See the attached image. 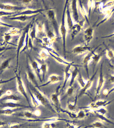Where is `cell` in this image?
Masks as SVG:
<instances>
[{
    "mask_svg": "<svg viewBox=\"0 0 114 128\" xmlns=\"http://www.w3.org/2000/svg\"><path fill=\"white\" fill-rule=\"evenodd\" d=\"M16 78V76L12 78H11L10 79H9V80H0V85L1 84H4V83H8V82H10L12 81V80H14Z\"/></svg>",
    "mask_w": 114,
    "mask_h": 128,
    "instance_id": "d6a6232c",
    "label": "cell"
},
{
    "mask_svg": "<svg viewBox=\"0 0 114 128\" xmlns=\"http://www.w3.org/2000/svg\"><path fill=\"white\" fill-rule=\"evenodd\" d=\"M8 124V122H4L2 120H0V128L1 127L4 126H6Z\"/></svg>",
    "mask_w": 114,
    "mask_h": 128,
    "instance_id": "e575fe53",
    "label": "cell"
},
{
    "mask_svg": "<svg viewBox=\"0 0 114 128\" xmlns=\"http://www.w3.org/2000/svg\"><path fill=\"white\" fill-rule=\"evenodd\" d=\"M1 40H0V41H1Z\"/></svg>",
    "mask_w": 114,
    "mask_h": 128,
    "instance_id": "bcb514c9",
    "label": "cell"
},
{
    "mask_svg": "<svg viewBox=\"0 0 114 128\" xmlns=\"http://www.w3.org/2000/svg\"><path fill=\"white\" fill-rule=\"evenodd\" d=\"M15 49H16L15 47H6V46H4L0 48V53L4 51H6L7 50Z\"/></svg>",
    "mask_w": 114,
    "mask_h": 128,
    "instance_id": "83f0119b",
    "label": "cell"
},
{
    "mask_svg": "<svg viewBox=\"0 0 114 128\" xmlns=\"http://www.w3.org/2000/svg\"><path fill=\"white\" fill-rule=\"evenodd\" d=\"M108 90L106 89V90H104V92H103V94L105 95V96H106L108 94Z\"/></svg>",
    "mask_w": 114,
    "mask_h": 128,
    "instance_id": "60d3db41",
    "label": "cell"
},
{
    "mask_svg": "<svg viewBox=\"0 0 114 128\" xmlns=\"http://www.w3.org/2000/svg\"><path fill=\"white\" fill-rule=\"evenodd\" d=\"M0 26H5L11 28H12L14 27L12 25L10 24H6V23L2 21H0Z\"/></svg>",
    "mask_w": 114,
    "mask_h": 128,
    "instance_id": "f1b7e54d",
    "label": "cell"
},
{
    "mask_svg": "<svg viewBox=\"0 0 114 128\" xmlns=\"http://www.w3.org/2000/svg\"><path fill=\"white\" fill-rule=\"evenodd\" d=\"M66 14L67 15V22L69 28H72L73 27V22L71 18L70 14L69 8V4L67 5Z\"/></svg>",
    "mask_w": 114,
    "mask_h": 128,
    "instance_id": "2e32d148",
    "label": "cell"
},
{
    "mask_svg": "<svg viewBox=\"0 0 114 128\" xmlns=\"http://www.w3.org/2000/svg\"><path fill=\"white\" fill-rule=\"evenodd\" d=\"M6 51H4V52H1L0 53V58H1L2 56H3V54H4V53Z\"/></svg>",
    "mask_w": 114,
    "mask_h": 128,
    "instance_id": "7bdbcfd3",
    "label": "cell"
},
{
    "mask_svg": "<svg viewBox=\"0 0 114 128\" xmlns=\"http://www.w3.org/2000/svg\"><path fill=\"white\" fill-rule=\"evenodd\" d=\"M111 118V119H112V120H114V118Z\"/></svg>",
    "mask_w": 114,
    "mask_h": 128,
    "instance_id": "ee69618b",
    "label": "cell"
},
{
    "mask_svg": "<svg viewBox=\"0 0 114 128\" xmlns=\"http://www.w3.org/2000/svg\"><path fill=\"white\" fill-rule=\"evenodd\" d=\"M114 92V86L110 90H108V94L106 96V97H108L110 94H111Z\"/></svg>",
    "mask_w": 114,
    "mask_h": 128,
    "instance_id": "ab89813d",
    "label": "cell"
},
{
    "mask_svg": "<svg viewBox=\"0 0 114 128\" xmlns=\"http://www.w3.org/2000/svg\"><path fill=\"white\" fill-rule=\"evenodd\" d=\"M24 9V7L18 6L8 4L0 3V10L8 12H16Z\"/></svg>",
    "mask_w": 114,
    "mask_h": 128,
    "instance_id": "277c9868",
    "label": "cell"
},
{
    "mask_svg": "<svg viewBox=\"0 0 114 128\" xmlns=\"http://www.w3.org/2000/svg\"><path fill=\"white\" fill-rule=\"evenodd\" d=\"M109 128L106 126L102 122L100 121H96L94 122L92 124H91L88 126L86 127V128Z\"/></svg>",
    "mask_w": 114,
    "mask_h": 128,
    "instance_id": "5bb4252c",
    "label": "cell"
},
{
    "mask_svg": "<svg viewBox=\"0 0 114 128\" xmlns=\"http://www.w3.org/2000/svg\"><path fill=\"white\" fill-rule=\"evenodd\" d=\"M36 32V27L34 26L32 30V32H31L30 34V36L31 37V38L32 39V40L34 39V38H35Z\"/></svg>",
    "mask_w": 114,
    "mask_h": 128,
    "instance_id": "4dcf8cb0",
    "label": "cell"
},
{
    "mask_svg": "<svg viewBox=\"0 0 114 128\" xmlns=\"http://www.w3.org/2000/svg\"><path fill=\"white\" fill-rule=\"evenodd\" d=\"M106 56L110 60L114 58V51L110 48H107L106 50Z\"/></svg>",
    "mask_w": 114,
    "mask_h": 128,
    "instance_id": "d6986e66",
    "label": "cell"
},
{
    "mask_svg": "<svg viewBox=\"0 0 114 128\" xmlns=\"http://www.w3.org/2000/svg\"></svg>",
    "mask_w": 114,
    "mask_h": 128,
    "instance_id": "c3c4849f",
    "label": "cell"
},
{
    "mask_svg": "<svg viewBox=\"0 0 114 128\" xmlns=\"http://www.w3.org/2000/svg\"><path fill=\"white\" fill-rule=\"evenodd\" d=\"M15 73L16 75V80L17 88L18 92L22 96L27 98L26 89L22 80L21 78V77L16 73V72Z\"/></svg>",
    "mask_w": 114,
    "mask_h": 128,
    "instance_id": "5b68a950",
    "label": "cell"
},
{
    "mask_svg": "<svg viewBox=\"0 0 114 128\" xmlns=\"http://www.w3.org/2000/svg\"><path fill=\"white\" fill-rule=\"evenodd\" d=\"M109 64L110 65V67L114 71V65L110 63H109Z\"/></svg>",
    "mask_w": 114,
    "mask_h": 128,
    "instance_id": "b9f144b4",
    "label": "cell"
},
{
    "mask_svg": "<svg viewBox=\"0 0 114 128\" xmlns=\"http://www.w3.org/2000/svg\"><path fill=\"white\" fill-rule=\"evenodd\" d=\"M94 32V30L92 28H88L85 31V39L87 44H88L92 39Z\"/></svg>",
    "mask_w": 114,
    "mask_h": 128,
    "instance_id": "30bf717a",
    "label": "cell"
},
{
    "mask_svg": "<svg viewBox=\"0 0 114 128\" xmlns=\"http://www.w3.org/2000/svg\"><path fill=\"white\" fill-rule=\"evenodd\" d=\"M25 10L22 11V12H20L16 13L15 14L12 15V16H8V18L10 17L16 16H22V15H30L32 14H36L39 12L43 10Z\"/></svg>",
    "mask_w": 114,
    "mask_h": 128,
    "instance_id": "8fae6325",
    "label": "cell"
},
{
    "mask_svg": "<svg viewBox=\"0 0 114 128\" xmlns=\"http://www.w3.org/2000/svg\"><path fill=\"white\" fill-rule=\"evenodd\" d=\"M12 59V58L6 59L3 61L0 65V76L4 72V71L10 68V62Z\"/></svg>",
    "mask_w": 114,
    "mask_h": 128,
    "instance_id": "9c48e42d",
    "label": "cell"
},
{
    "mask_svg": "<svg viewBox=\"0 0 114 128\" xmlns=\"http://www.w3.org/2000/svg\"><path fill=\"white\" fill-rule=\"evenodd\" d=\"M6 90L2 88H0V100L5 96V94Z\"/></svg>",
    "mask_w": 114,
    "mask_h": 128,
    "instance_id": "1f68e13d",
    "label": "cell"
},
{
    "mask_svg": "<svg viewBox=\"0 0 114 128\" xmlns=\"http://www.w3.org/2000/svg\"><path fill=\"white\" fill-rule=\"evenodd\" d=\"M20 108H11L6 107L3 108L0 110V114L5 115L6 116H12L14 114L16 111L18 110Z\"/></svg>",
    "mask_w": 114,
    "mask_h": 128,
    "instance_id": "ba28073f",
    "label": "cell"
},
{
    "mask_svg": "<svg viewBox=\"0 0 114 128\" xmlns=\"http://www.w3.org/2000/svg\"><path fill=\"white\" fill-rule=\"evenodd\" d=\"M21 126V125L20 124H18V123L10 124L9 125L8 128H20Z\"/></svg>",
    "mask_w": 114,
    "mask_h": 128,
    "instance_id": "f546056e",
    "label": "cell"
},
{
    "mask_svg": "<svg viewBox=\"0 0 114 128\" xmlns=\"http://www.w3.org/2000/svg\"><path fill=\"white\" fill-rule=\"evenodd\" d=\"M0 35H1V36H2V34H1L0 33Z\"/></svg>",
    "mask_w": 114,
    "mask_h": 128,
    "instance_id": "f6af8a7d",
    "label": "cell"
},
{
    "mask_svg": "<svg viewBox=\"0 0 114 128\" xmlns=\"http://www.w3.org/2000/svg\"><path fill=\"white\" fill-rule=\"evenodd\" d=\"M95 112L98 113L104 116L108 112L107 109L104 107H101L95 111Z\"/></svg>",
    "mask_w": 114,
    "mask_h": 128,
    "instance_id": "603a6c76",
    "label": "cell"
},
{
    "mask_svg": "<svg viewBox=\"0 0 114 128\" xmlns=\"http://www.w3.org/2000/svg\"><path fill=\"white\" fill-rule=\"evenodd\" d=\"M114 36V32L112 34H110V35H108V36H103L102 37V38H112V37Z\"/></svg>",
    "mask_w": 114,
    "mask_h": 128,
    "instance_id": "8d00e7d4",
    "label": "cell"
},
{
    "mask_svg": "<svg viewBox=\"0 0 114 128\" xmlns=\"http://www.w3.org/2000/svg\"><path fill=\"white\" fill-rule=\"evenodd\" d=\"M72 10L73 12V17L76 22H77L78 19V16L76 8V1H72Z\"/></svg>",
    "mask_w": 114,
    "mask_h": 128,
    "instance_id": "4fadbf2b",
    "label": "cell"
},
{
    "mask_svg": "<svg viewBox=\"0 0 114 128\" xmlns=\"http://www.w3.org/2000/svg\"><path fill=\"white\" fill-rule=\"evenodd\" d=\"M34 16H35V15H33L32 16L22 15V16H16L10 17L8 18L9 20H18L22 22H24L26 20H27L31 18Z\"/></svg>",
    "mask_w": 114,
    "mask_h": 128,
    "instance_id": "7c38bea8",
    "label": "cell"
},
{
    "mask_svg": "<svg viewBox=\"0 0 114 128\" xmlns=\"http://www.w3.org/2000/svg\"><path fill=\"white\" fill-rule=\"evenodd\" d=\"M50 53V54L52 56L54 57V58H55L56 60H57L59 62H60L62 63L63 64H70L67 62H65L64 61V60H62L60 58H58V57H56V56H55L53 54H52V53L50 52H49Z\"/></svg>",
    "mask_w": 114,
    "mask_h": 128,
    "instance_id": "484cf974",
    "label": "cell"
},
{
    "mask_svg": "<svg viewBox=\"0 0 114 128\" xmlns=\"http://www.w3.org/2000/svg\"><path fill=\"white\" fill-rule=\"evenodd\" d=\"M43 128H52V126L49 123H45L43 124Z\"/></svg>",
    "mask_w": 114,
    "mask_h": 128,
    "instance_id": "836d02e7",
    "label": "cell"
},
{
    "mask_svg": "<svg viewBox=\"0 0 114 128\" xmlns=\"http://www.w3.org/2000/svg\"><path fill=\"white\" fill-rule=\"evenodd\" d=\"M112 8L104 9V14H105V16L102 20L97 24V26L106 22L111 18L114 12V6Z\"/></svg>",
    "mask_w": 114,
    "mask_h": 128,
    "instance_id": "8992f818",
    "label": "cell"
},
{
    "mask_svg": "<svg viewBox=\"0 0 114 128\" xmlns=\"http://www.w3.org/2000/svg\"><path fill=\"white\" fill-rule=\"evenodd\" d=\"M89 14L90 16L92 8L94 6H95V2H94V1H89Z\"/></svg>",
    "mask_w": 114,
    "mask_h": 128,
    "instance_id": "4316f807",
    "label": "cell"
},
{
    "mask_svg": "<svg viewBox=\"0 0 114 128\" xmlns=\"http://www.w3.org/2000/svg\"><path fill=\"white\" fill-rule=\"evenodd\" d=\"M113 6H114V0L108 1L104 4V9L111 8Z\"/></svg>",
    "mask_w": 114,
    "mask_h": 128,
    "instance_id": "cb8c5ba5",
    "label": "cell"
},
{
    "mask_svg": "<svg viewBox=\"0 0 114 128\" xmlns=\"http://www.w3.org/2000/svg\"><path fill=\"white\" fill-rule=\"evenodd\" d=\"M67 128H80V127H76L75 126L71 124H68L67 125Z\"/></svg>",
    "mask_w": 114,
    "mask_h": 128,
    "instance_id": "f35d334b",
    "label": "cell"
},
{
    "mask_svg": "<svg viewBox=\"0 0 114 128\" xmlns=\"http://www.w3.org/2000/svg\"><path fill=\"white\" fill-rule=\"evenodd\" d=\"M90 48L88 47H80L76 48L74 49V52H76L82 53L88 50H90Z\"/></svg>",
    "mask_w": 114,
    "mask_h": 128,
    "instance_id": "ffe728a7",
    "label": "cell"
},
{
    "mask_svg": "<svg viewBox=\"0 0 114 128\" xmlns=\"http://www.w3.org/2000/svg\"><path fill=\"white\" fill-rule=\"evenodd\" d=\"M20 30L19 29L14 28H11V29L8 31L7 32L5 33L4 34L12 35H16L20 34Z\"/></svg>",
    "mask_w": 114,
    "mask_h": 128,
    "instance_id": "ac0fdd59",
    "label": "cell"
},
{
    "mask_svg": "<svg viewBox=\"0 0 114 128\" xmlns=\"http://www.w3.org/2000/svg\"><path fill=\"white\" fill-rule=\"evenodd\" d=\"M105 80L103 72V63L101 64L100 69V76L96 91V96L100 94V92L104 84Z\"/></svg>",
    "mask_w": 114,
    "mask_h": 128,
    "instance_id": "7a4b0ae2",
    "label": "cell"
},
{
    "mask_svg": "<svg viewBox=\"0 0 114 128\" xmlns=\"http://www.w3.org/2000/svg\"><path fill=\"white\" fill-rule=\"evenodd\" d=\"M12 94V92L11 90H6V91L5 96H10Z\"/></svg>",
    "mask_w": 114,
    "mask_h": 128,
    "instance_id": "74e56055",
    "label": "cell"
},
{
    "mask_svg": "<svg viewBox=\"0 0 114 128\" xmlns=\"http://www.w3.org/2000/svg\"><path fill=\"white\" fill-rule=\"evenodd\" d=\"M1 58H0V60H1Z\"/></svg>",
    "mask_w": 114,
    "mask_h": 128,
    "instance_id": "7dc6e473",
    "label": "cell"
},
{
    "mask_svg": "<svg viewBox=\"0 0 114 128\" xmlns=\"http://www.w3.org/2000/svg\"><path fill=\"white\" fill-rule=\"evenodd\" d=\"M96 116L98 118H99L100 120H102V121H104V122H107V123L114 125V122H112L110 120H109L108 118H106L104 116H103V115L100 114L96 112Z\"/></svg>",
    "mask_w": 114,
    "mask_h": 128,
    "instance_id": "e0dca14e",
    "label": "cell"
},
{
    "mask_svg": "<svg viewBox=\"0 0 114 128\" xmlns=\"http://www.w3.org/2000/svg\"><path fill=\"white\" fill-rule=\"evenodd\" d=\"M2 36H4V42H3L2 44H1L2 46H3L5 44L7 45L8 44H10V41L12 39V37H11L10 35L3 34Z\"/></svg>",
    "mask_w": 114,
    "mask_h": 128,
    "instance_id": "7402d4cb",
    "label": "cell"
},
{
    "mask_svg": "<svg viewBox=\"0 0 114 128\" xmlns=\"http://www.w3.org/2000/svg\"><path fill=\"white\" fill-rule=\"evenodd\" d=\"M30 26H27L25 28L24 30L23 31L22 33V36L20 37L19 39L18 43L17 48V54H16V70L15 72H16L17 69H18V63L19 56L20 52V50L24 46L25 42L26 34L27 33L29 32V28H30Z\"/></svg>",
    "mask_w": 114,
    "mask_h": 128,
    "instance_id": "6da1fadb",
    "label": "cell"
},
{
    "mask_svg": "<svg viewBox=\"0 0 114 128\" xmlns=\"http://www.w3.org/2000/svg\"><path fill=\"white\" fill-rule=\"evenodd\" d=\"M102 54H98L95 53L94 51L92 56V60L95 64H98L100 61L102 57Z\"/></svg>",
    "mask_w": 114,
    "mask_h": 128,
    "instance_id": "9a60e30c",
    "label": "cell"
},
{
    "mask_svg": "<svg viewBox=\"0 0 114 128\" xmlns=\"http://www.w3.org/2000/svg\"><path fill=\"white\" fill-rule=\"evenodd\" d=\"M114 100L110 101L106 100H99L91 104V107L93 108H98L101 107H105L106 106L110 104Z\"/></svg>",
    "mask_w": 114,
    "mask_h": 128,
    "instance_id": "52a82bcc",
    "label": "cell"
},
{
    "mask_svg": "<svg viewBox=\"0 0 114 128\" xmlns=\"http://www.w3.org/2000/svg\"><path fill=\"white\" fill-rule=\"evenodd\" d=\"M72 28H73V30H74L73 31V34L74 35L76 34L77 33L79 32L81 29L80 26L78 25H75L73 26Z\"/></svg>",
    "mask_w": 114,
    "mask_h": 128,
    "instance_id": "d4e9b609",
    "label": "cell"
},
{
    "mask_svg": "<svg viewBox=\"0 0 114 128\" xmlns=\"http://www.w3.org/2000/svg\"><path fill=\"white\" fill-rule=\"evenodd\" d=\"M66 4L64 8V12L62 15V24H61L60 29V30L61 34H62V37L63 40V42H64V51H65V48H66V27H65V14L66 10V9L67 5H68V1H66Z\"/></svg>",
    "mask_w": 114,
    "mask_h": 128,
    "instance_id": "3957f363",
    "label": "cell"
},
{
    "mask_svg": "<svg viewBox=\"0 0 114 128\" xmlns=\"http://www.w3.org/2000/svg\"><path fill=\"white\" fill-rule=\"evenodd\" d=\"M16 14V12H8L0 10V17L7 16H10Z\"/></svg>",
    "mask_w": 114,
    "mask_h": 128,
    "instance_id": "44dd1931",
    "label": "cell"
},
{
    "mask_svg": "<svg viewBox=\"0 0 114 128\" xmlns=\"http://www.w3.org/2000/svg\"><path fill=\"white\" fill-rule=\"evenodd\" d=\"M108 81L112 84H114V75H111L110 76Z\"/></svg>",
    "mask_w": 114,
    "mask_h": 128,
    "instance_id": "d590c367",
    "label": "cell"
}]
</instances>
